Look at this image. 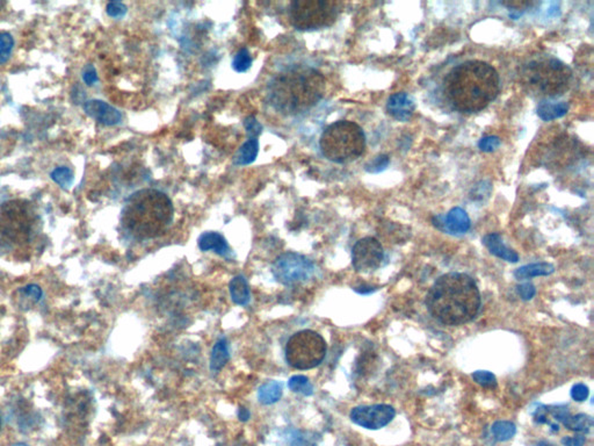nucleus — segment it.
Returning <instances> with one entry per match:
<instances>
[{"label": "nucleus", "instance_id": "obj_14", "mask_svg": "<svg viewBox=\"0 0 594 446\" xmlns=\"http://www.w3.org/2000/svg\"><path fill=\"white\" fill-rule=\"evenodd\" d=\"M415 101L411 97L404 92L393 93L387 103V111L389 114L400 123L409 121L415 113Z\"/></svg>", "mask_w": 594, "mask_h": 446}, {"label": "nucleus", "instance_id": "obj_40", "mask_svg": "<svg viewBox=\"0 0 594 446\" xmlns=\"http://www.w3.org/2000/svg\"><path fill=\"white\" fill-rule=\"evenodd\" d=\"M250 415H251V414H250V412H248V409H238V417H240V421H243V422H246V421L250 419Z\"/></svg>", "mask_w": 594, "mask_h": 446}, {"label": "nucleus", "instance_id": "obj_27", "mask_svg": "<svg viewBox=\"0 0 594 446\" xmlns=\"http://www.w3.org/2000/svg\"><path fill=\"white\" fill-rule=\"evenodd\" d=\"M51 178H53V182L57 183L60 186L63 187V188H68V187L73 185L75 175H73V172L71 169L62 166V168L55 169V170L51 172Z\"/></svg>", "mask_w": 594, "mask_h": 446}, {"label": "nucleus", "instance_id": "obj_2", "mask_svg": "<svg viewBox=\"0 0 594 446\" xmlns=\"http://www.w3.org/2000/svg\"><path fill=\"white\" fill-rule=\"evenodd\" d=\"M500 79L495 68L483 61H467L445 79L447 99L461 113H477L498 96Z\"/></svg>", "mask_w": 594, "mask_h": 446}, {"label": "nucleus", "instance_id": "obj_22", "mask_svg": "<svg viewBox=\"0 0 594 446\" xmlns=\"http://www.w3.org/2000/svg\"><path fill=\"white\" fill-rule=\"evenodd\" d=\"M555 272V267L549 263H534L525 267H519L515 272V277L519 280L524 279L541 277V275H552Z\"/></svg>", "mask_w": 594, "mask_h": 446}, {"label": "nucleus", "instance_id": "obj_12", "mask_svg": "<svg viewBox=\"0 0 594 446\" xmlns=\"http://www.w3.org/2000/svg\"><path fill=\"white\" fill-rule=\"evenodd\" d=\"M396 415L395 409L389 404L360 406L352 409L350 420L360 427L370 430H378L388 425Z\"/></svg>", "mask_w": 594, "mask_h": 446}, {"label": "nucleus", "instance_id": "obj_17", "mask_svg": "<svg viewBox=\"0 0 594 446\" xmlns=\"http://www.w3.org/2000/svg\"><path fill=\"white\" fill-rule=\"evenodd\" d=\"M198 248L201 251H210L213 250L215 253L228 257L230 253V248L221 234L207 232L198 237Z\"/></svg>", "mask_w": 594, "mask_h": 446}, {"label": "nucleus", "instance_id": "obj_25", "mask_svg": "<svg viewBox=\"0 0 594 446\" xmlns=\"http://www.w3.org/2000/svg\"><path fill=\"white\" fill-rule=\"evenodd\" d=\"M491 432L498 442H506L513 438L517 432V427L515 423L508 421H497L491 428Z\"/></svg>", "mask_w": 594, "mask_h": 446}, {"label": "nucleus", "instance_id": "obj_23", "mask_svg": "<svg viewBox=\"0 0 594 446\" xmlns=\"http://www.w3.org/2000/svg\"><path fill=\"white\" fill-rule=\"evenodd\" d=\"M283 393L282 382L272 380L260 386L258 389V400L260 404H273L281 399Z\"/></svg>", "mask_w": 594, "mask_h": 446}, {"label": "nucleus", "instance_id": "obj_6", "mask_svg": "<svg viewBox=\"0 0 594 446\" xmlns=\"http://www.w3.org/2000/svg\"><path fill=\"white\" fill-rule=\"evenodd\" d=\"M320 150L328 160L345 164L362 156L366 149V136L358 123L337 121L324 130Z\"/></svg>", "mask_w": 594, "mask_h": 446}, {"label": "nucleus", "instance_id": "obj_8", "mask_svg": "<svg viewBox=\"0 0 594 446\" xmlns=\"http://www.w3.org/2000/svg\"><path fill=\"white\" fill-rule=\"evenodd\" d=\"M340 8L341 4L332 0H296L290 5V21L298 31H317L333 25Z\"/></svg>", "mask_w": 594, "mask_h": 446}, {"label": "nucleus", "instance_id": "obj_29", "mask_svg": "<svg viewBox=\"0 0 594 446\" xmlns=\"http://www.w3.org/2000/svg\"><path fill=\"white\" fill-rule=\"evenodd\" d=\"M252 65V58L248 49H240L233 58V69L236 73H245Z\"/></svg>", "mask_w": 594, "mask_h": 446}, {"label": "nucleus", "instance_id": "obj_34", "mask_svg": "<svg viewBox=\"0 0 594 446\" xmlns=\"http://www.w3.org/2000/svg\"><path fill=\"white\" fill-rule=\"evenodd\" d=\"M245 129L248 132V136L251 138H255L258 135H260L263 127L260 125L259 121L253 116L246 119L244 123Z\"/></svg>", "mask_w": 594, "mask_h": 446}, {"label": "nucleus", "instance_id": "obj_31", "mask_svg": "<svg viewBox=\"0 0 594 446\" xmlns=\"http://www.w3.org/2000/svg\"><path fill=\"white\" fill-rule=\"evenodd\" d=\"M389 163H390L389 156H387V155H378L373 160L368 162L365 169L370 173H380L381 171H385Z\"/></svg>", "mask_w": 594, "mask_h": 446}, {"label": "nucleus", "instance_id": "obj_4", "mask_svg": "<svg viewBox=\"0 0 594 446\" xmlns=\"http://www.w3.org/2000/svg\"><path fill=\"white\" fill-rule=\"evenodd\" d=\"M173 206L168 195L145 188L133 193L122 212V225L138 240H150L164 233L171 225Z\"/></svg>", "mask_w": 594, "mask_h": 446}, {"label": "nucleus", "instance_id": "obj_35", "mask_svg": "<svg viewBox=\"0 0 594 446\" xmlns=\"http://www.w3.org/2000/svg\"><path fill=\"white\" fill-rule=\"evenodd\" d=\"M517 290H518L520 297H521L522 300H525V301H528L530 299H533L535 297V294H537V288H535L533 284H530V282L519 285L517 287Z\"/></svg>", "mask_w": 594, "mask_h": 446}, {"label": "nucleus", "instance_id": "obj_26", "mask_svg": "<svg viewBox=\"0 0 594 446\" xmlns=\"http://www.w3.org/2000/svg\"><path fill=\"white\" fill-rule=\"evenodd\" d=\"M288 387L295 393L303 394L305 397H310L313 394V386L305 375H294L290 377Z\"/></svg>", "mask_w": 594, "mask_h": 446}, {"label": "nucleus", "instance_id": "obj_32", "mask_svg": "<svg viewBox=\"0 0 594 446\" xmlns=\"http://www.w3.org/2000/svg\"><path fill=\"white\" fill-rule=\"evenodd\" d=\"M500 145V140L497 136H487L480 140L478 148L484 153H491Z\"/></svg>", "mask_w": 594, "mask_h": 446}, {"label": "nucleus", "instance_id": "obj_33", "mask_svg": "<svg viewBox=\"0 0 594 446\" xmlns=\"http://www.w3.org/2000/svg\"><path fill=\"white\" fill-rule=\"evenodd\" d=\"M106 11L112 18H122L127 13V6L120 1H112L107 5Z\"/></svg>", "mask_w": 594, "mask_h": 446}, {"label": "nucleus", "instance_id": "obj_7", "mask_svg": "<svg viewBox=\"0 0 594 446\" xmlns=\"http://www.w3.org/2000/svg\"><path fill=\"white\" fill-rule=\"evenodd\" d=\"M36 216L31 205L23 200H12L0 207V242L20 247L31 240Z\"/></svg>", "mask_w": 594, "mask_h": 446}, {"label": "nucleus", "instance_id": "obj_36", "mask_svg": "<svg viewBox=\"0 0 594 446\" xmlns=\"http://www.w3.org/2000/svg\"><path fill=\"white\" fill-rule=\"evenodd\" d=\"M589 393H590L589 387L586 385H584V384H577L571 389L572 399L575 401H578V402L586 400L587 397H589Z\"/></svg>", "mask_w": 594, "mask_h": 446}, {"label": "nucleus", "instance_id": "obj_3", "mask_svg": "<svg viewBox=\"0 0 594 446\" xmlns=\"http://www.w3.org/2000/svg\"><path fill=\"white\" fill-rule=\"evenodd\" d=\"M325 92V78L318 70L298 65L279 73L272 79L267 98L282 114H300L320 103Z\"/></svg>", "mask_w": 594, "mask_h": 446}, {"label": "nucleus", "instance_id": "obj_16", "mask_svg": "<svg viewBox=\"0 0 594 446\" xmlns=\"http://www.w3.org/2000/svg\"><path fill=\"white\" fill-rule=\"evenodd\" d=\"M483 245L489 249L492 255L498 257L500 260H506L510 263H517L519 260V255L517 252L507 248L504 245L503 237L498 233H491L483 237Z\"/></svg>", "mask_w": 594, "mask_h": 446}, {"label": "nucleus", "instance_id": "obj_19", "mask_svg": "<svg viewBox=\"0 0 594 446\" xmlns=\"http://www.w3.org/2000/svg\"><path fill=\"white\" fill-rule=\"evenodd\" d=\"M229 290L231 294V299L236 305L248 306L251 300V293L248 288V284L243 275H237L229 284Z\"/></svg>", "mask_w": 594, "mask_h": 446}, {"label": "nucleus", "instance_id": "obj_5", "mask_svg": "<svg viewBox=\"0 0 594 446\" xmlns=\"http://www.w3.org/2000/svg\"><path fill=\"white\" fill-rule=\"evenodd\" d=\"M520 84L528 95L537 98L563 96L571 85L572 71L556 58H539L522 65Z\"/></svg>", "mask_w": 594, "mask_h": 446}, {"label": "nucleus", "instance_id": "obj_39", "mask_svg": "<svg viewBox=\"0 0 594 446\" xmlns=\"http://www.w3.org/2000/svg\"><path fill=\"white\" fill-rule=\"evenodd\" d=\"M23 292H25V293H26L28 297H33V299H34V300H36V301H38V300H40V297H41V295H42V290H41V288L38 286H34V285L26 287V288L23 290Z\"/></svg>", "mask_w": 594, "mask_h": 446}, {"label": "nucleus", "instance_id": "obj_30", "mask_svg": "<svg viewBox=\"0 0 594 446\" xmlns=\"http://www.w3.org/2000/svg\"><path fill=\"white\" fill-rule=\"evenodd\" d=\"M474 382H476L478 385L483 386L485 388H495L497 386V379L491 372L488 371H476L472 374Z\"/></svg>", "mask_w": 594, "mask_h": 446}, {"label": "nucleus", "instance_id": "obj_10", "mask_svg": "<svg viewBox=\"0 0 594 446\" xmlns=\"http://www.w3.org/2000/svg\"><path fill=\"white\" fill-rule=\"evenodd\" d=\"M313 262L296 252L283 253L276 258L272 267L275 280L286 286L308 282L313 277Z\"/></svg>", "mask_w": 594, "mask_h": 446}, {"label": "nucleus", "instance_id": "obj_11", "mask_svg": "<svg viewBox=\"0 0 594 446\" xmlns=\"http://www.w3.org/2000/svg\"><path fill=\"white\" fill-rule=\"evenodd\" d=\"M385 251L381 243L374 237H365L358 240L352 250V264L355 271L367 273L381 267Z\"/></svg>", "mask_w": 594, "mask_h": 446}, {"label": "nucleus", "instance_id": "obj_15", "mask_svg": "<svg viewBox=\"0 0 594 446\" xmlns=\"http://www.w3.org/2000/svg\"><path fill=\"white\" fill-rule=\"evenodd\" d=\"M550 412L556 420L560 421L570 430L577 431V432H589L591 428L593 427L592 417L585 415V414L572 416L569 412L568 409L562 408V407H556V408L552 409Z\"/></svg>", "mask_w": 594, "mask_h": 446}, {"label": "nucleus", "instance_id": "obj_24", "mask_svg": "<svg viewBox=\"0 0 594 446\" xmlns=\"http://www.w3.org/2000/svg\"><path fill=\"white\" fill-rule=\"evenodd\" d=\"M259 151V143L257 138H251L240 147L237 153L235 163L238 165H248L255 162Z\"/></svg>", "mask_w": 594, "mask_h": 446}, {"label": "nucleus", "instance_id": "obj_21", "mask_svg": "<svg viewBox=\"0 0 594 446\" xmlns=\"http://www.w3.org/2000/svg\"><path fill=\"white\" fill-rule=\"evenodd\" d=\"M229 359H230V354H229L228 342L224 337H222L214 345L211 351L210 370L213 371L214 373H218L227 365Z\"/></svg>", "mask_w": 594, "mask_h": 446}, {"label": "nucleus", "instance_id": "obj_13", "mask_svg": "<svg viewBox=\"0 0 594 446\" xmlns=\"http://www.w3.org/2000/svg\"><path fill=\"white\" fill-rule=\"evenodd\" d=\"M84 111L92 119L105 126H114L121 121V113L101 100H90L84 103Z\"/></svg>", "mask_w": 594, "mask_h": 446}, {"label": "nucleus", "instance_id": "obj_28", "mask_svg": "<svg viewBox=\"0 0 594 446\" xmlns=\"http://www.w3.org/2000/svg\"><path fill=\"white\" fill-rule=\"evenodd\" d=\"M14 40L8 32H0V64H4L11 56Z\"/></svg>", "mask_w": 594, "mask_h": 446}, {"label": "nucleus", "instance_id": "obj_37", "mask_svg": "<svg viewBox=\"0 0 594 446\" xmlns=\"http://www.w3.org/2000/svg\"><path fill=\"white\" fill-rule=\"evenodd\" d=\"M83 79L88 85H93L98 82V75L93 65H88L83 73Z\"/></svg>", "mask_w": 594, "mask_h": 446}, {"label": "nucleus", "instance_id": "obj_20", "mask_svg": "<svg viewBox=\"0 0 594 446\" xmlns=\"http://www.w3.org/2000/svg\"><path fill=\"white\" fill-rule=\"evenodd\" d=\"M569 111V105L567 103H550V101H541L537 106V115L543 121H552L556 119L563 118Z\"/></svg>", "mask_w": 594, "mask_h": 446}, {"label": "nucleus", "instance_id": "obj_9", "mask_svg": "<svg viewBox=\"0 0 594 446\" xmlns=\"http://www.w3.org/2000/svg\"><path fill=\"white\" fill-rule=\"evenodd\" d=\"M326 350V342L318 332L301 330L287 342L286 360L296 370H311L323 362Z\"/></svg>", "mask_w": 594, "mask_h": 446}, {"label": "nucleus", "instance_id": "obj_38", "mask_svg": "<svg viewBox=\"0 0 594 446\" xmlns=\"http://www.w3.org/2000/svg\"><path fill=\"white\" fill-rule=\"evenodd\" d=\"M586 439L584 436H576V437H564L562 444L564 446H584Z\"/></svg>", "mask_w": 594, "mask_h": 446}, {"label": "nucleus", "instance_id": "obj_41", "mask_svg": "<svg viewBox=\"0 0 594 446\" xmlns=\"http://www.w3.org/2000/svg\"><path fill=\"white\" fill-rule=\"evenodd\" d=\"M13 446H27L26 444H16V445Z\"/></svg>", "mask_w": 594, "mask_h": 446}, {"label": "nucleus", "instance_id": "obj_1", "mask_svg": "<svg viewBox=\"0 0 594 446\" xmlns=\"http://www.w3.org/2000/svg\"><path fill=\"white\" fill-rule=\"evenodd\" d=\"M430 315L443 325H461L480 312V293L477 284L465 273H447L437 279L426 295Z\"/></svg>", "mask_w": 594, "mask_h": 446}, {"label": "nucleus", "instance_id": "obj_18", "mask_svg": "<svg viewBox=\"0 0 594 446\" xmlns=\"http://www.w3.org/2000/svg\"><path fill=\"white\" fill-rule=\"evenodd\" d=\"M443 225L452 234H465L470 229L472 222L465 210L455 207L447 214Z\"/></svg>", "mask_w": 594, "mask_h": 446}]
</instances>
